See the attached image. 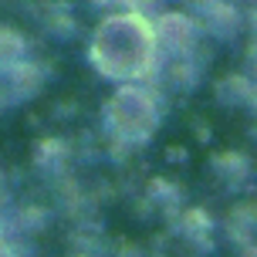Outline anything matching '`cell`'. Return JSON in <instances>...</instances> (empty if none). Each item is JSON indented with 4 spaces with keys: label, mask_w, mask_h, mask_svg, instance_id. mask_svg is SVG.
Masks as SVG:
<instances>
[{
    "label": "cell",
    "mask_w": 257,
    "mask_h": 257,
    "mask_svg": "<svg viewBox=\"0 0 257 257\" xmlns=\"http://www.w3.org/2000/svg\"><path fill=\"white\" fill-rule=\"evenodd\" d=\"M95 71L112 81L142 78L156 64V31L139 14H115L95 27L88 44Z\"/></svg>",
    "instance_id": "cell-1"
},
{
    "label": "cell",
    "mask_w": 257,
    "mask_h": 257,
    "mask_svg": "<svg viewBox=\"0 0 257 257\" xmlns=\"http://www.w3.org/2000/svg\"><path fill=\"white\" fill-rule=\"evenodd\" d=\"M108 125L115 128L118 136H128V139H139L149 132V125L156 122V105L153 98L142 88H122L108 105Z\"/></svg>",
    "instance_id": "cell-2"
},
{
    "label": "cell",
    "mask_w": 257,
    "mask_h": 257,
    "mask_svg": "<svg viewBox=\"0 0 257 257\" xmlns=\"http://www.w3.org/2000/svg\"><path fill=\"white\" fill-rule=\"evenodd\" d=\"M0 257H14V250L7 244H4V240H0Z\"/></svg>",
    "instance_id": "cell-3"
}]
</instances>
